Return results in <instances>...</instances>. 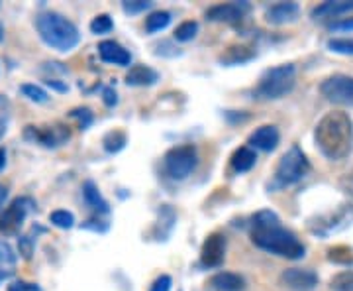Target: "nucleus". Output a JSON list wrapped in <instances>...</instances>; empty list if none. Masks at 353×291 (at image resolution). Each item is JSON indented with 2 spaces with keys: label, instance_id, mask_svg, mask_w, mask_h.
<instances>
[{
  "label": "nucleus",
  "instance_id": "f257e3e1",
  "mask_svg": "<svg viewBox=\"0 0 353 291\" xmlns=\"http://www.w3.org/2000/svg\"><path fill=\"white\" fill-rule=\"evenodd\" d=\"M252 242L265 252L287 260H301L306 256L303 242L283 227L277 213L269 209L252 216Z\"/></svg>",
  "mask_w": 353,
  "mask_h": 291
},
{
  "label": "nucleus",
  "instance_id": "f03ea898",
  "mask_svg": "<svg viewBox=\"0 0 353 291\" xmlns=\"http://www.w3.org/2000/svg\"><path fill=\"white\" fill-rule=\"evenodd\" d=\"M314 140L318 150L332 162H340L352 152L353 122L350 114L332 111L316 124Z\"/></svg>",
  "mask_w": 353,
  "mask_h": 291
},
{
  "label": "nucleus",
  "instance_id": "7ed1b4c3",
  "mask_svg": "<svg viewBox=\"0 0 353 291\" xmlns=\"http://www.w3.org/2000/svg\"><path fill=\"white\" fill-rule=\"evenodd\" d=\"M36 30L39 38L51 50L59 53H69L79 46L81 34L69 18L59 12H41L36 16Z\"/></svg>",
  "mask_w": 353,
  "mask_h": 291
},
{
  "label": "nucleus",
  "instance_id": "20e7f679",
  "mask_svg": "<svg viewBox=\"0 0 353 291\" xmlns=\"http://www.w3.org/2000/svg\"><path fill=\"white\" fill-rule=\"evenodd\" d=\"M294 83H296L294 65H277V67L267 69L263 75L259 77L257 85L253 87V97L259 101H279L294 89Z\"/></svg>",
  "mask_w": 353,
  "mask_h": 291
},
{
  "label": "nucleus",
  "instance_id": "39448f33",
  "mask_svg": "<svg viewBox=\"0 0 353 291\" xmlns=\"http://www.w3.org/2000/svg\"><path fill=\"white\" fill-rule=\"evenodd\" d=\"M310 171V162L308 158L304 156V152L299 146H292L289 152L283 153V158L279 160L277 167H275V173L271 181L267 183V189L269 191H283L303 181Z\"/></svg>",
  "mask_w": 353,
  "mask_h": 291
},
{
  "label": "nucleus",
  "instance_id": "423d86ee",
  "mask_svg": "<svg viewBox=\"0 0 353 291\" xmlns=\"http://www.w3.org/2000/svg\"><path fill=\"white\" fill-rule=\"evenodd\" d=\"M196 165H199V152L192 144L175 146L165 153L163 158L165 173L175 181H183L189 178L196 169Z\"/></svg>",
  "mask_w": 353,
  "mask_h": 291
},
{
  "label": "nucleus",
  "instance_id": "0eeeda50",
  "mask_svg": "<svg viewBox=\"0 0 353 291\" xmlns=\"http://www.w3.org/2000/svg\"><path fill=\"white\" fill-rule=\"evenodd\" d=\"M353 223V207L350 203L340 205L336 211H332L328 215H318L316 218L308 220V230L320 236V238H328L330 234H336L343 228H347Z\"/></svg>",
  "mask_w": 353,
  "mask_h": 291
},
{
  "label": "nucleus",
  "instance_id": "6e6552de",
  "mask_svg": "<svg viewBox=\"0 0 353 291\" xmlns=\"http://www.w3.org/2000/svg\"><path fill=\"white\" fill-rule=\"evenodd\" d=\"M24 138L43 148H59L71 138V132H69V126H63V124H51V126L30 124L24 128Z\"/></svg>",
  "mask_w": 353,
  "mask_h": 291
},
{
  "label": "nucleus",
  "instance_id": "1a4fd4ad",
  "mask_svg": "<svg viewBox=\"0 0 353 291\" xmlns=\"http://www.w3.org/2000/svg\"><path fill=\"white\" fill-rule=\"evenodd\" d=\"M320 91H322V95H324L330 102L343 104V106H353V77H328V79L320 85Z\"/></svg>",
  "mask_w": 353,
  "mask_h": 291
},
{
  "label": "nucleus",
  "instance_id": "9d476101",
  "mask_svg": "<svg viewBox=\"0 0 353 291\" xmlns=\"http://www.w3.org/2000/svg\"><path fill=\"white\" fill-rule=\"evenodd\" d=\"M36 205L32 199H28V197H18V199H14L10 203V207L0 215V228L2 230H6V232H16L18 228L24 225L26 216L28 213L34 209Z\"/></svg>",
  "mask_w": 353,
  "mask_h": 291
},
{
  "label": "nucleus",
  "instance_id": "9b49d317",
  "mask_svg": "<svg viewBox=\"0 0 353 291\" xmlns=\"http://www.w3.org/2000/svg\"><path fill=\"white\" fill-rule=\"evenodd\" d=\"M226 258V236L220 232H212L201 248V262L204 267L222 266Z\"/></svg>",
  "mask_w": 353,
  "mask_h": 291
},
{
  "label": "nucleus",
  "instance_id": "f8f14e48",
  "mask_svg": "<svg viewBox=\"0 0 353 291\" xmlns=\"http://www.w3.org/2000/svg\"><path fill=\"white\" fill-rule=\"evenodd\" d=\"M250 10L248 2H224V4H216L206 10V18L210 22H226V24H234L240 22L243 14Z\"/></svg>",
  "mask_w": 353,
  "mask_h": 291
},
{
  "label": "nucleus",
  "instance_id": "ddd939ff",
  "mask_svg": "<svg viewBox=\"0 0 353 291\" xmlns=\"http://www.w3.org/2000/svg\"><path fill=\"white\" fill-rule=\"evenodd\" d=\"M281 281L292 291H312L318 285V276L312 270L289 267L281 274Z\"/></svg>",
  "mask_w": 353,
  "mask_h": 291
},
{
  "label": "nucleus",
  "instance_id": "4468645a",
  "mask_svg": "<svg viewBox=\"0 0 353 291\" xmlns=\"http://www.w3.org/2000/svg\"><path fill=\"white\" fill-rule=\"evenodd\" d=\"M301 18V6L296 2H279L265 10V20L273 26L292 24Z\"/></svg>",
  "mask_w": 353,
  "mask_h": 291
},
{
  "label": "nucleus",
  "instance_id": "2eb2a0df",
  "mask_svg": "<svg viewBox=\"0 0 353 291\" xmlns=\"http://www.w3.org/2000/svg\"><path fill=\"white\" fill-rule=\"evenodd\" d=\"M279 140H281V134H279V128L273 126V124H265V126H259L255 132L250 134V148L252 150H261V152H273L279 146Z\"/></svg>",
  "mask_w": 353,
  "mask_h": 291
},
{
  "label": "nucleus",
  "instance_id": "dca6fc26",
  "mask_svg": "<svg viewBox=\"0 0 353 291\" xmlns=\"http://www.w3.org/2000/svg\"><path fill=\"white\" fill-rule=\"evenodd\" d=\"M99 55L104 64L118 65V67H128L132 64V53L114 39H104L99 44Z\"/></svg>",
  "mask_w": 353,
  "mask_h": 291
},
{
  "label": "nucleus",
  "instance_id": "f3484780",
  "mask_svg": "<svg viewBox=\"0 0 353 291\" xmlns=\"http://www.w3.org/2000/svg\"><path fill=\"white\" fill-rule=\"evenodd\" d=\"M159 81V73L150 65H132L126 73V83L130 87H152Z\"/></svg>",
  "mask_w": 353,
  "mask_h": 291
},
{
  "label": "nucleus",
  "instance_id": "a211bd4d",
  "mask_svg": "<svg viewBox=\"0 0 353 291\" xmlns=\"http://www.w3.org/2000/svg\"><path fill=\"white\" fill-rule=\"evenodd\" d=\"M255 55H257V51L253 50L252 46H243V44H238V46H230L220 57H218V62L222 65H226V67H232V65H243L248 64V62H252L255 59Z\"/></svg>",
  "mask_w": 353,
  "mask_h": 291
},
{
  "label": "nucleus",
  "instance_id": "6ab92c4d",
  "mask_svg": "<svg viewBox=\"0 0 353 291\" xmlns=\"http://www.w3.org/2000/svg\"><path fill=\"white\" fill-rule=\"evenodd\" d=\"M353 12V0H338V2H324L320 6H316L312 10L314 20H330V18H340L343 14Z\"/></svg>",
  "mask_w": 353,
  "mask_h": 291
},
{
  "label": "nucleus",
  "instance_id": "aec40b11",
  "mask_svg": "<svg viewBox=\"0 0 353 291\" xmlns=\"http://www.w3.org/2000/svg\"><path fill=\"white\" fill-rule=\"evenodd\" d=\"M210 288L214 291H245V279L234 272H218L210 278Z\"/></svg>",
  "mask_w": 353,
  "mask_h": 291
},
{
  "label": "nucleus",
  "instance_id": "412c9836",
  "mask_svg": "<svg viewBox=\"0 0 353 291\" xmlns=\"http://www.w3.org/2000/svg\"><path fill=\"white\" fill-rule=\"evenodd\" d=\"M83 199H85V203H87L92 211L102 213V215L110 213V205H108V201L102 197V193L99 191V187H97V183L90 181V179L83 183Z\"/></svg>",
  "mask_w": 353,
  "mask_h": 291
},
{
  "label": "nucleus",
  "instance_id": "4be33fe9",
  "mask_svg": "<svg viewBox=\"0 0 353 291\" xmlns=\"http://www.w3.org/2000/svg\"><path fill=\"white\" fill-rule=\"evenodd\" d=\"M230 164H232V169L236 173H245V171H250L253 165L257 164V153L250 146H241V148H238L234 152Z\"/></svg>",
  "mask_w": 353,
  "mask_h": 291
},
{
  "label": "nucleus",
  "instance_id": "5701e85b",
  "mask_svg": "<svg viewBox=\"0 0 353 291\" xmlns=\"http://www.w3.org/2000/svg\"><path fill=\"white\" fill-rule=\"evenodd\" d=\"M128 144V136L124 130H110V132H106L104 134V138H102V148L106 150L108 153H118L122 152L124 148H126Z\"/></svg>",
  "mask_w": 353,
  "mask_h": 291
},
{
  "label": "nucleus",
  "instance_id": "b1692460",
  "mask_svg": "<svg viewBox=\"0 0 353 291\" xmlns=\"http://www.w3.org/2000/svg\"><path fill=\"white\" fill-rule=\"evenodd\" d=\"M171 20H173V14L171 12L155 10V12H152L145 18V32L148 34H157V32H161V30H165L167 26L171 24Z\"/></svg>",
  "mask_w": 353,
  "mask_h": 291
},
{
  "label": "nucleus",
  "instance_id": "393cba45",
  "mask_svg": "<svg viewBox=\"0 0 353 291\" xmlns=\"http://www.w3.org/2000/svg\"><path fill=\"white\" fill-rule=\"evenodd\" d=\"M22 95H24L28 101L32 102H38V104H43V102L50 101V95H48V91L43 89V87H39L36 83H24L22 87Z\"/></svg>",
  "mask_w": 353,
  "mask_h": 291
},
{
  "label": "nucleus",
  "instance_id": "a878e982",
  "mask_svg": "<svg viewBox=\"0 0 353 291\" xmlns=\"http://www.w3.org/2000/svg\"><path fill=\"white\" fill-rule=\"evenodd\" d=\"M50 223L53 227L63 228V230H69V228L75 227V215L71 211H65V209H57L50 215Z\"/></svg>",
  "mask_w": 353,
  "mask_h": 291
},
{
  "label": "nucleus",
  "instance_id": "bb28decb",
  "mask_svg": "<svg viewBox=\"0 0 353 291\" xmlns=\"http://www.w3.org/2000/svg\"><path fill=\"white\" fill-rule=\"evenodd\" d=\"M332 291H353V270H345L330 279Z\"/></svg>",
  "mask_w": 353,
  "mask_h": 291
},
{
  "label": "nucleus",
  "instance_id": "cd10ccee",
  "mask_svg": "<svg viewBox=\"0 0 353 291\" xmlns=\"http://www.w3.org/2000/svg\"><path fill=\"white\" fill-rule=\"evenodd\" d=\"M328 260L343 266H353V250L347 246H336L328 250Z\"/></svg>",
  "mask_w": 353,
  "mask_h": 291
},
{
  "label": "nucleus",
  "instance_id": "c85d7f7f",
  "mask_svg": "<svg viewBox=\"0 0 353 291\" xmlns=\"http://www.w3.org/2000/svg\"><path fill=\"white\" fill-rule=\"evenodd\" d=\"M196 34H199V22L187 20V22L176 26L175 39L176 41H190V39L196 38Z\"/></svg>",
  "mask_w": 353,
  "mask_h": 291
},
{
  "label": "nucleus",
  "instance_id": "c756f323",
  "mask_svg": "<svg viewBox=\"0 0 353 291\" xmlns=\"http://www.w3.org/2000/svg\"><path fill=\"white\" fill-rule=\"evenodd\" d=\"M112 28H114V22L108 14H99V16L90 22V32H92V34H97V36H102V34L112 32Z\"/></svg>",
  "mask_w": 353,
  "mask_h": 291
},
{
  "label": "nucleus",
  "instance_id": "7c9ffc66",
  "mask_svg": "<svg viewBox=\"0 0 353 291\" xmlns=\"http://www.w3.org/2000/svg\"><path fill=\"white\" fill-rule=\"evenodd\" d=\"M328 50L340 53V55H353V38L328 39Z\"/></svg>",
  "mask_w": 353,
  "mask_h": 291
},
{
  "label": "nucleus",
  "instance_id": "2f4dec72",
  "mask_svg": "<svg viewBox=\"0 0 353 291\" xmlns=\"http://www.w3.org/2000/svg\"><path fill=\"white\" fill-rule=\"evenodd\" d=\"M16 264V254L8 242L0 241V270H12Z\"/></svg>",
  "mask_w": 353,
  "mask_h": 291
},
{
  "label": "nucleus",
  "instance_id": "473e14b6",
  "mask_svg": "<svg viewBox=\"0 0 353 291\" xmlns=\"http://www.w3.org/2000/svg\"><path fill=\"white\" fill-rule=\"evenodd\" d=\"M153 6V2L150 0H126V2H122V10L130 16H136L139 12H145V10H150Z\"/></svg>",
  "mask_w": 353,
  "mask_h": 291
},
{
  "label": "nucleus",
  "instance_id": "72a5a7b5",
  "mask_svg": "<svg viewBox=\"0 0 353 291\" xmlns=\"http://www.w3.org/2000/svg\"><path fill=\"white\" fill-rule=\"evenodd\" d=\"M69 116L75 118L81 130H87V128L94 122V116L90 113V109H73V111L69 113Z\"/></svg>",
  "mask_w": 353,
  "mask_h": 291
},
{
  "label": "nucleus",
  "instance_id": "f704fd0d",
  "mask_svg": "<svg viewBox=\"0 0 353 291\" xmlns=\"http://www.w3.org/2000/svg\"><path fill=\"white\" fill-rule=\"evenodd\" d=\"M18 250L22 254V258L30 260L32 254H34V241H32L30 236H20V238H18Z\"/></svg>",
  "mask_w": 353,
  "mask_h": 291
},
{
  "label": "nucleus",
  "instance_id": "c9c22d12",
  "mask_svg": "<svg viewBox=\"0 0 353 291\" xmlns=\"http://www.w3.org/2000/svg\"><path fill=\"white\" fill-rule=\"evenodd\" d=\"M171 285H173V279H171V276L163 274V276H159V278L153 281L150 291H171Z\"/></svg>",
  "mask_w": 353,
  "mask_h": 291
},
{
  "label": "nucleus",
  "instance_id": "e433bc0d",
  "mask_svg": "<svg viewBox=\"0 0 353 291\" xmlns=\"http://www.w3.org/2000/svg\"><path fill=\"white\" fill-rule=\"evenodd\" d=\"M6 291H41L38 283H28V281H22V279H16L8 285Z\"/></svg>",
  "mask_w": 353,
  "mask_h": 291
},
{
  "label": "nucleus",
  "instance_id": "4c0bfd02",
  "mask_svg": "<svg viewBox=\"0 0 353 291\" xmlns=\"http://www.w3.org/2000/svg\"><path fill=\"white\" fill-rule=\"evenodd\" d=\"M332 32H353V18H341L338 22L330 24Z\"/></svg>",
  "mask_w": 353,
  "mask_h": 291
},
{
  "label": "nucleus",
  "instance_id": "58836bf2",
  "mask_svg": "<svg viewBox=\"0 0 353 291\" xmlns=\"http://www.w3.org/2000/svg\"><path fill=\"white\" fill-rule=\"evenodd\" d=\"M102 101H104L106 106H110V109H112V106L118 104V93H116L112 87H104V89H102Z\"/></svg>",
  "mask_w": 353,
  "mask_h": 291
},
{
  "label": "nucleus",
  "instance_id": "ea45409f",
  "mask_svg": "<svg viewBox=\"0 0 353 291\" xmlns=\"http://www.w3.org/2000/svg\"><path fill=\"white\" fill-rule=\"evenodd\" d=\"M46 85H48L50 89L57 91V93H67V91H69L67 83H61L59 79H53V77H48V79H46Z\"/></svg>",
  "mask_w": 353,
  "mask_h": 291
},
{
  "label": "nucleus",
  "instance_id": "a19ab883",
  "mask_svg": "<svg viewBox=\"0 0 353 291\" xmlns=\"http://www.w3.org/2000/svg\"><path fill=\"white\" fill-rule=\"evenodd\" d=\"M6 167V150L4 148H0V171Z\"/></svg>",
  "mask_w": 353,
  "mask_h": 291
},
{
  "label": "nucleus",
  "instance_id": "79ce46f5",
  "mask_svg": "<svg viewBox=\"0 0 353 291\" xmlns=\"http://www.w3.org/2000/svg\"><path fill=\"white\" fill-rule=\"evenodd\" d=\"M6 197H8V189H6L4 185H0V207L4 205V201H6Z\"/></svg>",
  "mask_w": 353,
  "mask_h": 291
},
{
  "label": "nucleus",
  "instance_id": "37998d69",
  "mask_svg": "<svg viewBox=\"0 0 353 291\" xmlns=\"http://www.w3.org/2000/svg\"><path fill=\"white\" fill-rule=\"evenodd\" d=\"M6 132V124H4V120L0 118V138H2V134Z\"/></svg>",
  "mask_w": 353,
  "mask_h": 291
},
{
  "label": "nucleus",
  "instance_id": "c03bdc74",
  "mask_svg": "<svg viewBox=\"0 0 353 291\" xmlns=\"http://www.w3.org/2000/svg\"><path fill=\"white\" fill-rule=\"evenodd\" d=\"M4 106H8V101L0 95V109H4Z\"/></svg>",
  "mask_w": 353,
  "mask_h": 291
},
{
  "label": "nucleus",
  "instance_id": "a18cd8bd",
  "mask_svg": "<svg viewBox=\"0 0 353 291\" xmlns=\"http://www.w3.org/2000/svg\"><path fill=\"white\" fill-rule=\"evenodd\" d=\"M2 39H4V26L0 24V41H2Z\"/></svg>",
  "mask_w": 353,
  "mask_h": 291
},
{
  "label": "nucleus",
  "instance_id": "49530a36",
  "mask_svg": "<svg viewBox=\"0 0 353 291\" xmlns=\"http://www.w3.org/2000/svg\"><path fill=\"white\" fill-rule=\"evenodd\" d=\"M352 181H353V171H352Z\"/></svg>",
  "mask_w": 353,
  "mask_h": 291
}]
</instances>
